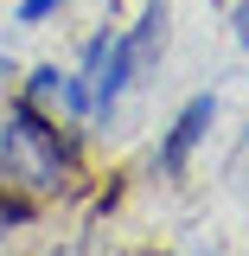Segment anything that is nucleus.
<instances>
[{"label": "nucleus", "instance_id": "1", "mask_svg": "<svg viewBox=\"0 0 249 256\" xmlns=\"http://www.w3.org/2000/svg\"><path fill=\"white\" fill-rule=\"evenodd\" d=\"M0 173H6V186L26 192V198H58L70 192L77 180V154H70V141L58 134V122L38 109V102H13V116L0 128Z\"/></svg>", "mask_w": 249, "mask_h": 256}, {"label": "nucleus", "instance_id": "2", "mask_svg": "<svg viewBox=\"0 0 249 256\" xmlns=\"http://www.w3.org/2000/svg\"><path fill=\"white\" fill-rule=\"evenodd\" d=\"M211 122H218V96H211V90H198L186 109L173 116L166 141H160V173H166V180H179V173L192 166V154H198V141L211 134Z\"/></svg>", "mask_w": 249, "mask_h": 256}, {"label": "nucleus", "instance_id": "3", "mask_svg": "<svg viewBox=\"0 0 249 256\" xmlns=\"http://www.w3.org/2000/svg\"><path fill=\"white\" fill-rule=\"evenodd\" d=\"M26 102H58L64 116H90V90H83V77L77 70H58V64H45V70H32V84H26Z\"/></svg>", "mask_w": 249, "mask_h": 256}, {"label": "nucleus", "instance_id": "4", "mask_svg": "<svg viewBox=\"0 0 249 256\" xmlns=\"http://www.w3.org/2000/svg\"><path fill=\"white\" fill-rule=\"evenodd\" d=\"M166 13H173V0H147L141 26L122 32V45H128V70H134V77H141V70H154L160 52H166Z\"/></svg>", "mask_w": 249, "mask_h": 256}, {"label": "nucleus", "instance_id": "5", "mask_svg": "<svg viewBox=\"0 0 249 256\" xmlns=\"http://www.w3.org/2000/svg\"><path fill=\"white\" fill-rule=\"evenodd\" d=\"M13 224H32V198L26 192H0V237H6Z\"/></svg>", "mask_w": 249, "mask_h": 256}, {"label": "nucleus", "instance_id": "6", "mask_svg": "<svg viewBox=\"0 0 249 256\" xmlns=\"http://www.w3.org/2000/svg\"><path fill=\"white\" fill-rule=\"evenodd\" d=\"M64 0H19V26H38V20H51Z\"/></svg>", "mask_w": 249, "mask_h": 256}, {"label": "nucleus", "instance_id": "7", "mask_svg": "<svg viewBox=\"0 0 249 256\" xmlns=\"http://www.w3.org/2000/svg\"><path fill=\"white\" fill-rule=\"evenodd\" d=\"M237 45L249 52V0H237Z\"/></svg>", "mask_w": 249, "mask_h": 256}, {"label": "nucleus", "instance_id": "8", "mask_svg": "<svg viewBox=\"0 0 249 256\" xmlns=\"http://www.w3.org/2000/svg\"><path fill=\"white\" fill-rule=\"evenodd\" d=\"M6 77H13V58H6V52H0V84H6Z\"/></svg>", "mask_w": 249, "mask_h": 256}, {"label": "nucleus", "instance_id": "9", "mask_svg": "<svg viewBox=\"0 0 249 256\" xmlns=\"http://www.w3.org/2000/svg\"><path fill=\"white\" fill-rule=\"evenodd\" d=\"M192 256H211V250H192Z\"/></svg>", "mask_w": 249, "mask_h": 256}]
</instances>
